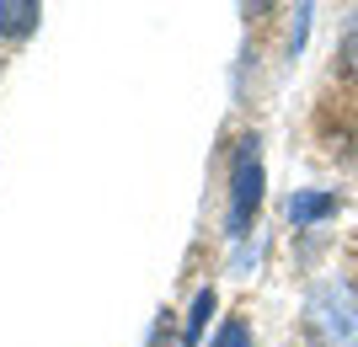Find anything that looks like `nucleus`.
Instances as JSON below:
<instances>
[{
  "instance_id": "39448f33",
  "label": "nucleus",
  "mask_w": 358,
  "mask_h": 347,
  "mask_svg": "<svg viewBox=\"0 0 358 347\" xmlns=\"http://www.w3.org/2000/svg\"><path fill=\"white\" fill-rule=\"evenodd\" d=\"M214 316V288H198L193 310H187V326H182V342H198L203 337V320Z\"/></svg>"
},
{
  "instance_id": "f03ea898",
  "label": "nucleus",
  "mask_w": 358,
  "mask_h": 347,
  "mask_svg": "<svg viewBox=\"0 0 358 347\" xmlns=\"http://www.w3.org/2000/svg\"><path fill=\"white\" fill-rule=\"evenodd\" d=\"M262 209V145L252 134L236 145V161H230V235H246Z\"/></svg>"
},
{
  "instance_id": "f257e3e1",
  "label": "nucleus",
  "mask_w": 358,
  "mask_h": 347,
  "mask_svg": "<svg viewBox=\"0 0 358 347\" xmlns=\"http://www.w3.org/2000/svg\"><path fill=\"white\" fill-rule=\"evenodd\" d=\"M305 342L310 347H358V288L348 278H321L305 294Z\"/></svg>"
},
{
  "instance_id": "423d86ee",
  "label": "nucleus",
  "mask_w": 358,
  "mask_h": 347,
  "mask_svg": "<svg viewBox=\"0 0 358 347\" xmlns=\"http://www.w3.org/2000/svg\"><path fill=\"white\" fill-rule=\"evenodd\" d=\"M209 347H252V332H246L241 320H224V326H220V337H214Z\"/></svg>"
},
{
  "instance_id": "7ed1b4c3",
  "label": "nucleus",
  "mask_w": 358,
  "mask_h": 347,
  "mask_svg": "<svg viewBox=\"0 0 358 347\" xmlns=\"http://www.w3.org/2000/svg\"><path fill=\"white\" fill-rule=\"evenodd\" d=\"M337 214V193H294L289 198V219L294 225H315V219H331Z\"/></svg>"
},
{
  "instance_id": "20e7f679",
  "label": "nucleus",
  "mask_w": 358,
  "mask_h": 347,
  "mask_svg": "<svg viewBox=\"0 0 358 347\" xmlns=\"http://www.w3.org/2000/svg\"><path fill=\"white\" fill-rule=\"evenodd\" d=\"M38 0H0V32L6 38H27L32 27H38Z\"/></svg>"
},
{
  "instance_id": "0eeeda50",
  "label": "nucleus",
  "mask_w": 358,
  "mask_h": 347,
  "mask_svg": "<svg viewBox=\"0 0 358 347\" xmlns=\"http://www.w3.org/2000/svg\"><path fill=\"white\" fill-rule=\"evenodd\" d=\"M343 70L358 80V16L348 22V32H343Z\"/></svg>"
}]
</instances>
